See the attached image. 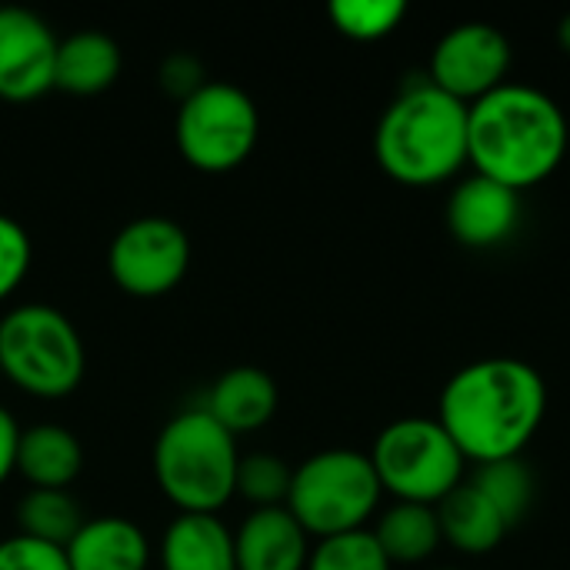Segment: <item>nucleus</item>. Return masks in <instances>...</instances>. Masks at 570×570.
<instances>
[{
  "mask_svg": "<svg viewBox=\"0 0 570 570\" xmlns=\"http://www.w3.org/2000/svg\"><path fill=\"white\" fill-rule=\"evenodd\" d=\"M367 458L374 464L381 491L407 504L438 508L454 488L468 481V461L438 417L391 421L377 434Z\"/></svg>",
  "mask_w": 570,
  "mask_h": 570,
  "instance_id": "obj_7",
  "label": "nucleus"
},
{
  "mask_svg": "<svg viewBox=\"0 0 570 570\" xmlns=\"http://www.w3.org/2000/svg\"><path fill=\"white\" fill-rule=\"evenodd\" d=\"M471 481L494 501V508L504 514L511 528H518L534 504V474L521 458L481 464Z\"/></svg>",
  "mask_w": 570,
  "mask_h": 570,
  "instance_id": "obj_22",
  "label": "nucleus"
},
{
  "mask_svg": "<svg viewBox=\"0 0 570 570\" xmlns=\"http://www.w3.org/2000/svg\"><path fill=\"white\" fill-rule=\"evenodd\" d=\"M157 83H160L177 104H184L190 94H197V90L207 83V73H204V63H200L194 53L177 50V53H170V57L160 60V67H157Z\"/></svg>",
  "mask_w": 570,
  "mask_h": 570,
  "instance_id": "obj_28",
  "label": "nucleus"
},
{
  "mask_svg": "<svg viewBox=\"0 0 570 570\" xmlns=\"http://www.w3.org/2000/svg\"><path fill=\"white\" fill-rule=\"evenodd\" d=\"M434 570H461V568H434Z\"/></svg>",
  "mask_w": 570,
  "mask_h": 570,
  "instance_id": "obj_31",
  "label": "nucleus"
},
{
  "mask_svg": "<svg viewBox=\"0 0 570 570\" xmlns=\"http://www.w3.org/2000/svg\"><path fill=\"white\" fill-rule=\"evenodd\" d=\"M0 570H70L63 548L23 534L0 541Z\"/></svg>",
  "mask_w": 570,
  "mask_h": 570,
  "instance_id": "obj_27",
  "label": "nucleus"
},
{
  "mask_svg": "<svg viewBox=\"0 0 570 570\" xmlns=\"http://www.w3.org/2000/svg\"><path fill=\"white\" fill-rule=\"evenodd\" d=\"M548 414L544 377L518 357H484L451 374L438 421L468 464L521 458Z\"/></svg>",
  "mask_w": 570,
  "mask_h": 570,
  "instance_id": "obj_1",
  "label": "nucleus"
},
{
  "mask_svg": "<svg viewBox=\"0 0 570 570\" xmlns=\"http://www.w3.org/2000/svg\"><path fill=\"white\" fill-rule=\"evenodd\" d=\"M237 438L200 404L170 417L154 441V478L180 514H217L237 484Z\"/></svg>",
  "mask_w": 570,
  "mask_h": 570,
  "instance_id": "obj_4",
  "label": "nucleus"
},
{
  "mask_svg": "<svg viewBox=\"0 0 570 570\" xmlns=\"http://www.w3.org/2000/svg\"><path fill=\"white\" fill-rule=\"evenodd\" d=\"M57 37L50 23L27 7H0V97L27 104L53 87Z\"/></svg>",
  "mask_w": 570,
  "mask_h": 570,
  "instance_id": "obj_11",
  "label": "nucleus"
},
{
  "mask_svg": "<svg viewBox=\"0 0 570 570\" xmlns=\"http://www.w3.org/2000/svg\"><path fill=\"white\" fill-rule=\"evenodd\" d=\"M261 134V114L247 90L230 80H207L177 107L174 140L180 157L204 174L240 167Z\"/></svg>",
  "mask_w": 570,
  "mask_h": 570,
  "instance_id": "obj_8",
  "label": "nucleus"
},
{
  "mask_svg": "<svg viewBox=\"0 0 570 570\" xmlns=\"http://www.w3.org/2000/svg\"><path fill=\"white\" fill-rule=\"evenodd\" d=\"M511 40L488 20L454 23L431 50L428 80L461 104H474L508 83Z\"/></svg>",
  "mask_w": 570,
  "mask_h": 570,
  "instance_id": "obj_10",
  "label": "nucleus"
},
{
  "mask_svg": "<svg viewBox=\"0 0 570 570\" xmlns=\"http://www.w3.org/2000/svg\"><path fill=\"white\" fill-rule=\"evenodd\" d=\"M87 351L73 321L50 304H20L0 317V374L33 397L80 387Z\"/></svg>",
  "mask_w": 570,
  "mask_h": 570,
  "instance_id": "obj_5",
  "label": "nucleus"
},
{
  "mask_svg": "<svg viewBox=\"0 0 570 570\" xmlns=\"http://www.w3.org/2000/svg\"><path fill=\"white\" fill-rule=\"evenodd\" d=\"M70 570H147L150 541L127 518H90L63 548Z\"/></svg>",
  "mask_w": 570,
  "mask_h": 570,
  "instance_id": "obj_15",
  "label": "nucleus"
},
{
  "mask_svg": "<svg viewBox=\"0 0 570 570\" xmlns=\"http://www.w3.org/2000/svg\"><path fill=\"white\" fill-rule=\"evenodd\" d=\"M17 448H20V424L7 407H0V484L17 471Z\"/></svg>",
  "mask_w": 570,
  "mask_h": 570,
  "instance_id": "obj_29",
  "label": "nucleus"
},
{
  "mask_svg": "<svg viewBox=\"0 0 570 570\" xmlns=\"http://www.w3.org/2000/svg\"><path fill=\"white\" fill-rule=\"evenodd\" d=\"M558 43H561V47L570 53V13H564V17H561V23H558Z\"/></svg>",
  "mask_w": 570,
  "mask_h": 570,
  "instance_id": "obj_30",
  "label": "nucleus"
},
{
  "mask_svg": "<svg viewBox=\"0 0 570 570\" xmlns=\"http://www.w3.org/2000/svg\"><path fill=\"white\" fill-rule=\"evenodd\" d=\"M441 538L461 554H491L511 534V524L494 508V501L468 478L438 504Z\"/></svg>",
  "mask_w": 570,
  "mask_h": 570,
  "instance_id": "obj_16",
  "label": "nucleus"
},
{
  "mask_svg": "<svg viewBox=\"0 0 570 570\" xmlns=\"http://www.w3.org/2000/svg\"><path fill=\"white\" fill-rule=\"evenodd\" d=\"M568 144L561 104L531 83L508 80L468 107V164L518 194L548 180Z\"/></svg>",
  "mask_w": 570,
  "mask_h": 570,
  "instance_id": "obj_2",
  "label": "nucleus"
},
{
  "mask_svg": "<svg viewBox=\"0 0 570 570\" xmlns=\"http://www.w3.org/2000/svg\"><path fill=\"white\" fill-rule=\"evenodd\" d=\"M327 17L337 33L371 43L401 27V20L407 17V3L404 0H334L327 7Z\"/></svg>",
  "mask_w": 570,
  "mask_h": 570,
  "instance_id": "obj_23",
  "label": "nucleus"
},
{
  "mask_svg": "<svg viewBox=\"0 0 570 570\" xmlns=\"http://www.w3.org/2000/svg\"><path fill=\"white\" fill-rule=\"evenodd\" d=\"M281 404V391L274 384V377L264 367L254 364H240L224 371L214 387L207 391V401L200 404L224 431H230L234 438L240 434H254L261 431Z\"/></svg>",
  "mask_w": 570,
  "mask_h": 570,
  "instance_id": "obj_14",
  "label": "nucleus"
},
{
  "mask_svg": "<svg viewBox=\"0 0 570 570\" xmlns=\"http://www.w3.org/2000/svg\"><path fill=\"white\" fill-rule=\"evenodd\" d=\"M374 157L387 177L407 187H434L468 164V104L438 90L428 77L411 80L381 114Z\"/></svg>",
  "mask_w": 570,
  "mask_h": 570,
  "instance_id": "obj_3",
  "label": "nucleus"
},
{
  "mask_svg": "<svg viewBox=\"0 0 570 570\" xmlns=\"http://www.w3.org/2000/svg\"><path fill=\"white\" fill-rule=\"evenodd\" d=\"M521 224V194L484 174L461 177L448 197V230L461 247H501Z\"/></svg>",
  "mask_w": 570,
  "mask_h": 570,
  "instance_id": "obj_12",
  "label": "nucleus"
},
{
  "mask_svg": "<svg viewBox=\"0 0 570 570\" xmlns=\"http://www.w3.org/2000/svg\"><path fill=\"white\" fill-rule=\"evenodd\" d=\"M83 511L70 491H47V488H30L17 501V534L67 548L73 534L83 528Z\"/></svg>",
  "mask_w": 570,
  "mask_h": 570,
  "instance_id": "obj_21",
  "label": "nucleus"
},
{
  "mask_svg": "<svg viewBox=\"0 0 570 570\" xmlns=\"http://www.w3.org/2000/svg\"><path fill=\"white\" fill-rule=\"evenodd\" d=\"M384 491L367 454L351 448H331L311 454L294 468L287 511L307 531V538H337L364 531L374 518Z\"/></svg>",
  "mask_w": 570,
  "mask_h": 570,
  "instance_id": "obj_6",
  "label": "nucleus"
},
{
  "mask_svg": "<svg viewBox=\"0 0 570 570\" xmlns=\"http://www.w3.org/2000/svg\"><path fill=\"white\" fill-rule=\"evenodd\" d=\"M17 471L30 488L67 491L83 471V448L63 424H33L20 431Z\"/></svg>",
  "mask_w": 570,
  "mask_h": 570,
  "instance_id": "obj_19",
  "label": "nucleus"
},
{
  "mask_svg": "<svg viewBox=\"0 0 570 570\" xmlns=\"http://www.w3.org/2000/svg\"><path fill=\"white\" fill-rule=\"evenodd\" d=\"M164 570H237L234 531L217 514H177L160 541Z\"/></svg>",
  "mask_w": 570,
  "mask_h": 570,
  "instance_id": "obj_17",
  "label": "nucleus"
},
{
  "mask_svg": "<svg viewBox=\"0 0 570 570\" xmlns=\"http://www.w3.org/2000/svg\"><path fill=\"white\" fill-rule=\"evenodd\" d=\"M30 261H33V244L27 227L0 214V301H7L23 284Z\"/></svg>",
  "mask_w": 570,
  "mask_h": 570,
  "instance_id": "obj_26",
  "label": "nucleus"
},
{
  "mask_svg": "<svg viewBox=\"0 0 570 570\" xmlns=\"http://www.w3.org/2000/svg\"><path fill=\"white\" fill-rule=\"evenodd\" d=\"M304 570H391V561L384 558L374 534L364 528L317 541Z\"/></svg>",
  "mask_w": 570,
  "mask_h": 570,
  "instance_id": "obj_25",
  "label": "nucleus"
},
{
  "mask_svg": "<svg viewBox=\"0 0 570 570\" xmlns=\"http://www.w3.org/2000/svg\"><path fill=\"white\" fill-rule=\"evenodd\" d=\"M120 77V47L104 30H77L57 43L53 87L77 97H94Z\"/></svg>",
  "mask_w": 570,
  "mask_h": 570,
  "instance_id": "obj_18",
  "label": "nucleus"
},
{
  "mask_svg": "<svg viewBox=\"0 0 570 570\" xmlns=\"http://www.w3.org/2000/svg\"><path fill=\"white\" fill-rule=\"evenodd\" d=\"M374 541L381 544L384 558L394 564H424L438 554V548L444 544L441 538V521H438V508L428 504H407V501H394L374 524Z\"/></svg>",
  "mask_w": 570,
  "mask_h": 570,
  "instance_id": "obj_20",
  "label": "nucleus"
},
{
  "mask_svg": "<svg viewBox=\"0 0 570 570\" xmlns=\"http://www.w3.org/2000/svg\"><path fill=\"white\" fill-rule=\"evenodd\" d=\"M291 478L294 471L277 454L257 451V454L240 458L234 494H240L254 508H284L291 494Z\"/></svg>",
  "mask_w": 570,
  "mask_h": 570,
  "instance_id": "obj_24",
  "label": "nucleus"
},
{
  "mask_svg": "<svg viewBox=\"0 0 570 570\" xmlns=\"http://www.w3.org/2000/svg\"><path fill=\"white\" fill-rule=\"evenodd\" d=\"M237 570H304L311 538L287 508H254L234 531Z\"/></svg>",
  "mask_w": 570,
  "mask_h": 570,
  "instance_id": "obj_13",
  "label": "nucleus"
},
{
  "mask_svg": "<svg viewBox=\"0 0 570 570\" xmlns=\"http://www.w3.org/2000/svg\"><path fill=\"white\" fill-rule=\"evenodd\" d=\"M107 267L114 284L130 297H164L170 294L190 267L187 230L160 214L137 217L117 230L107 250Z\"/></svg>",
  "mask_w": 570,
  "mask_h": 570,
  "instance_id": "obj_9",
  "label": "nucleus"
}]
</instances>
